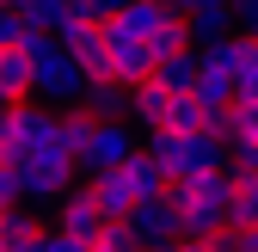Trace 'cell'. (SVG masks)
<instances>
[{
	"label": "cell",
	"instance_id": "cell-14",
	"mask_svg": "<svg viewBox=\"0 0 258 252\" xmlns=\"http://www.w3.org/2000/svg\"><path fill=\"white\" fill-rule=\"evenodd\" d=\"M92 203H99V215H105V222H129V215H136V191L123 184V172L92 178Z\"/></svg>",
	"mask_w": 258,
	"mask_h": 252
},
{
	"label": "cell",
	"instance_id": "cell-34",
	"mask_svg": "<svg viewBox=\"0 0 258 252\" xmlns=\"http://www.w3.org/2000/svg\"><path fill=\"white\" fill-rule=\"evenodd\" d=\"M55 7H86V0H55Z\"/></svg>",
	"mask_w": 258,
	"mask_h": 252
},
{
	"label": "cell",
	"instance_id": "cell-7",
	"mask_svg": "<svg viewBox=\"0 0 258 252\" xmlns=\"http://www.w3.org/2000/svg\"><path fill=\"white\" fill-rule=\"evenodd\" d=\"M136 154H142V142H136V130H129V123H99V142H92V154H86L80 172H92V178L123 172Z\"/></svg>",
	"mask_w": 258,
	"mask_h": 252
},
{
	"label": "cell",
	"instance_id": "cell-6",
	"mask_svg": "<svg viewBox=\"0 0 258 252\" xmlns=\"http://www.w3.org/2000/svg\"><path fill=\"white\" fill-rule=\"evenodd\" d=\"M105 37H111V80H117V86H148L154 68H160L154 49H148L142 37H129L123 25H105Z\"/></svg>",
	"mask_w": 258,
	"mask_h": 252
},
{
	"label": "cell",
	"instance_id": "cell-19",
	"mask_svg": "<svg viewBox=\"0 0 258 252\" xmlns=\"http://www.w3.org/2000/svg\"><path fill=\"white\" fill-rule=\"evenodd\" d=\"M234 228H246V234L258 228V178L240 166H234Z\"/></svg>",
	"mask_w": 258,
	"mask_h": 252
},
{
	"label": "cell",
	"instance_id": "cell-24",
	"mask_svg": "<svg viewBox=\"0 0 258 252\" xmlns=\"http://www.w3.org/2000/svg\"><path fill=\"white\" fill-rule=\"evenodd\" d=\"M25 203V172L13 160H0V209H19Z\"/></svg>",
	"mask_w": 258,
	"mask_h": 252
},
{
	"label": "cell",
	"instance_id": "cell-28",
	"mask_svg": "<svg viewBox=\"0 0 258 252\" xmlns=\"http://www.w3.org/2000/svg\"><path fill=\"white\" fill-rule=\"evenodd\" d=\"M234 92H240V99H258V43H252V55H246V68H240Z\"/></svg>",
	"mask_w": 258,
	"mask_h": 252
},
{
	"label": "cell",
	"instance_id": "cell-29",
	"mask_svg": "<svg viewBox=\"0 0 258 252\" xmlns=\"http://www.w3.org/2000/svg\"><path fill=\"white\" fill-rule=\"evenodd\" d=\"M43 252H92L86 240H68V234H43Z\"/></svg>",
	"mask_w": 258,
	"mask_h": 252
},
{
	"label": "cell",
	"instance_id": "cell-13",
	"mask_svg": "<svg viewBox=\"0 0 258 252\" xmlns=\"http://www.w3.org/2000/svg\"><path fill=\"white\" fill-rule=\"evenodd\" d=\"M19 172H25V203H61L74 178V166H19Z\"/></svg>",
	"mask_w": 258,
	"mask_h": 252
},
{
	"label": "cell",
	"instance_id": "cell-1",
	"mask_svg": "<svg viewBox=\"0 0 258 252\" xmlns=\"http://www.w3.org/2000/svg\"><path fill=\"white\" fill-rule=\"evenodd\" d=\"M0 160L13 166H74L61 148V117L43 105H13V117L0 123Z\"/></svg>",
	"mask_w": 258,
	"mask_h": 252
},
{
	"label": "cell",
	"instance_id": "cell-11",
	"mask_svg": "<svg viewBox=\"0 0 258 252\" xmlns=\"http://www.w3.org/2000/svg\"><path fill=\"white\" fill-rule=\"evenodd\" d=\"M129 117H136L148 136H154V130H166V117H172V92L160 86V80H148V86H129Z\"/></svg>",
	"mask_w": 258,
	"mask_h": 252
},
{
	"label": "cell",
	"instance_id": "cell-9",
	"mask_svg": "<svg viewBox=\"0 0 258 252\" xmlns=\"http://www.w3.org/2000/svg\"><path fill=\"white\" fill-rule=\"evenodd\" d=\"M184 25H190V43H197V49H215V43L240 37V25H234V0H203V7L190 13Z\"/></svg>",
	"mask_w": 258,
	"mask_h": 252
},
{
	"label": "cell",
	"instance_id": "cell-12",
	"mask_svg": "<svg viewBox=\"0 0 258 252\" xmlns=\"http://www.w3.org/2000/svg\"><path fill=\"white\" fill-rule=\"evenodd\" d=\"M80 111L99 117V123H129V86H117V80H92L86 99H80Z\"/></svg>",
	"mask_w": 258,
	"mask_h": 252
},
{
	"label": "cell",
	"instance_id": "cell-36",
	"mask_svg": "<svg viewBox=\"0 0 258 252\" xmlns=\"http://www.w3.org/2000/svg\"><path fill=\"white\" fill-rule=\"evenodd\" d=\"M160 252H172V246H160Z\"/></svg>",
	"mask_w": 258,
	"mask_h": 252
},
{
	"label": "cell",
	"instance_id": "cell-4",
	"mask_svg": "<svg viewBox=\"0 0 258 252\" xmlns=\"http://www.w3.org/2000/svg\"><path fill=\"white\" fill-rule=\"evenodd\" d=\"M184 215L197 209V215H221V222L234 228V166H215V172H197V178H184L166 191Z\"/></svg>",
	"mask_w": 258,
	"mask_h": 252
},
{
	"label": "cell",
	"instance_id": "cell-16",
	"mask_svg": "<svg viewBox=\"0 0 258 252\" xmlns=\"http://www.w3.org/2000/svg\"><path fill=\"white\" fill-rule=\"evenodd\" d=\"M123 184L136 191V203H154V197H166V191H172V178H166V172H160V166L148 160V148H142L136 160L123 166Z\"/></svg>",
	"mask_w": 258,
	"mask_h": 252
},
{
	"label": "cell",
	"instance_id": "cell-10",
	"mask_svg": "<svg viewBox=\"0 0 258 252\" xmlns=\"http://www.w3.org/2000/svg\"><path fill=\"white\" fill-rule=\"evenodd\" d=\"M68 55L80 61L86 80H111V37H105V25H86L80 37L68 43Z\"/></svg>",
	"mask_w": 258,
	"mask_h": 252
},
{
	"label": "cell",
	"instance_id": "cell-20",
	"mask_svg": "<svg viewBox=\"0 0 258 252\" xmlns=\"http://www.w3.org/2000/svg\"><path fill=\"white\" fill-rule=\"evenodd\" d=\"M166 130H172V136H203V130H209V111H203L197 99H172Z\"/></svg>",
	"mask_w": 258,
	"mask_h": 252
},
{
	"label": "cell",
	"instance_id": "cell-3",
	"mask_svg": "<svg viewBox=\"0 0 258 252\" xmlns=\"http://www.w3.org/2000/svg\"><path fill=\"white\" fill-rule=\"evenodd\" d=\"M148 160L166 172L172 184H184V178H197V172H215V166H228V142L221 136H172V130H154L148 136Z\"/></svg>",
	"mask_w": 258,
	"mask_h": 252
},
{
	"label": "cell",
	"instance_id": "cell-31",
	"mask_svg": "<svg viewBox=\"0 0 258 252\" xmlns=\"http://www.w3.org/2000/svg\"><path fill=\"white\" fill-rule=\"evenodd\" d=\"M172 252H215V240H178Z\"/></svg>",
	"mask_w": 258,
	"mask_h": 252
},
{
	"label": "cell",
	"instance_id": "cell-26",
	"mask_svg": "<svg viewBox=\"0 0 258 252\" xmlns=\"http://www.w3.org/2000/svg\"><path fill=\"white\" fill-rule=\"evenodd\" d=\"M129 7H136V0H86V7H80V13H86L92 25H117V19H123Z\"/></svg>",
	"mask_w": 258,
	"mask_h": 252
},
{
	"label": "cell",
	"instance_id": "cell-21",
	"mask_svg": "<svg viewBox=\"0 0 258 252\" xmlns=\"http://www.w3.org/2000/svg\"><path fill=\"white\" fill-rule=\"evenodd\" d=\"M148 49H154V61H172V55H184V49H190V25H184V19H172V25L160 31Z\"/></svg>",
	"mask_w": 258,
	"mask_h": 252
},
{
	"label": "cell",
	"instance_id": "cell-27",
	"mask_svg": "<svg viewBox=\"0 0 258 252\" xmlns=\"http://www.w3.org/2000/svg\"><path fill=\"white\" fill-rule=\"evenodd\" d=\"M234 25H240V37L258 43V0H234Z\"/></svg>",
	"mask_w": 258,
	"mask_h": 252
},
{
	"label": "cell",
	"instance_id": "cell-35",
	"mask_svg": "<svg viewBox=\"0 0 258 252\" xmlns=\"http://www.w3.org/2000/svg\"><path fill=\"white\" fill-rule=\"evenodd\" d=\"M252 252H258V228H252Z\"/></svg>",
	"mask_w": 258,
	"mask_h": 252
},
{
	"label": "cell",
	"instance_id": "cell-5",
	"mask_svg": "<svg viewBox=\"0 0 258 252\" xmlns=\"http://www.w3.org/2000/svg\"><path fill=\"white\" fill-rule=\"evenodd\" d=\"M129 228H136V240H142L148 252H160V246H178V240H184V209H178L172 197L136 203V215H129Z\"/></svg>",
	"mask_w": 258,
	"mask_h": 252
},
{
	"label": "cell",
	"instance_id": "cell-18",
	"mask_svg": "<svg viewBox=\"0 0 258 252\" xmlns=\"http://www.w3.org/2000/svg\"><path fill=\"white\" fill-rule=\"evenodd\" d=\"M0 92H7L13 105H25V92H31V55H25V43L0 49Z\"/></svg>",
	"mask_w": 258,
	"mask_h": 252
},
{
	"label": "cell",
	"instance_id": "cell-15",
	"mask_svg": "<svg viewBox=\"0 0 258 252\" xmlns=\"http://www.w3.org/2000/svg\"><path fill=\"white\" fill-rule=\"evenodd\" d=\"M197 74H203V55H197V49H184V55H172V61L154 68V80L166 86L172 99H190V92H197Z\"/></svg>",
	"mask_w": 258,
	"mask_h": 252
},
{
	"label": "cell",
	"instance_id": "cell-23",
	"mask_svg": "<svg viewBox=\"0 0 258 252\" xmlns=\"http://www.w3.org/2000/svg\"><path fill=\"white\" fill-rule=\"evenodd\" d=\"M258 142V99H240L234 105V130H228V148H246Z\"/></svg>",
	"mask_w": 258,
	"mask_h": 252
},
{
	"label": "cell",
	"instance_id": "cell-8",
	"mask_svg": "<svg viewBox=\"0 0 258 252\" xmlns=\"http://www.w3.org/2000/svg\"><path fill=\"white\" fill-rule=\"evenodd\" d=\"M55 234L86 240V246L105 234V215H99V203H92V184H86V191H68V197L55 203Z\"/></svg>",
	"mask_w": 258,
	"mask_h": 252
},
{
	"label": "cell",
	"instance_id": "cell-17",
	"mask_svg": "<svg viewBox=\"0 0 258 252\" xmlns=\"http://www.w3.org/2000/svg\"><path fill=\"white\" fill-rule=\"evenodd\" d=\"M92 142H99V117H86V111L61 117V148H68V160H74V166H86Z\"/></svg>",
	"mask_w": 258,
	"mask_h": 252
},
{
	"label": "cell",
	"instance_id": "cell-30",
	"mask_svg": "<svg viewBox=\"0 0 258 252\" xmlns=\"http://www.w3.org/2000/svg\"><path fill=\"white\" fill-rule=\"evenodd\" d=\"M234 166H240V172H258V142H246V148H234Z\"/></svg>",
	"mask_w": 258,
	"mask_h": 252
},
{
	"label": "cell",
	"instance_id": "cell-2",
	"mask_svg": "<svg viewBox=\"0 0 258 252\" xmlns=\"http://www.w3.org/2000/svg\"><path fill=\"white\" fill-rule=\"evenodd\" d=\"M25 55H31V92L37 99H49V105H74L80 111V99H86V74H80V61L61 49L49 31H25Z\"/></svg>",
	"mask_w": 258,
	"mask_h": 252
},
{
	"label": "cell",
	"instance_id": "cell-25",
	"mask_svg": "<svg viewBox=\"0 0 258 252\" xmlns=\"http://www.w3.org/2000/svg\"><path fill=\"white\" fill-rule=\"evenodd\" d=\"M25 31H31V25H25L19 7H0V49H19V43H25Z\"/></svg>",
	"mask_w": 258,
	"mask_h": 252
},
{
	"label": "cell",
	"instance_id": "cell-33",
	"mask_svg": "<svg viewBox=\"0 0 258 252\" xmlns=\"http://www.w3.org/2000/svg\"><path fill=\"white\" fill-rule=\"evenodd\" d=\"M7 117H13V99H7V92H0V123H7Z\"/></svg>",
	"mask_w": 258,
	"mask_h": 252
},
{
	"label": "cell",
	"instance_id": "cell-32",
	"mask_svg": "<svg viewBox=\"0 0 258 252\" xmlns=\"http://www.w3.org/2000/svg\"><path fill=\"white\" fill-rule=\"evenodd\" d=\"M166 7H172L178 19H190V13H197V7H203V0H166Z\"/></svg>",
	"mask_w": 258,
	"mask_h": 252
},
{
	"label": "cell",
	"instance_id": "cell-22",
	"mask_svg": "<svg viewBox=\"0 0 258 252\" xmlns=\"http://www.w3.org/2000/svg\"><path fill=\"white\" fill-rule=\"evenodd\" d=\"M92 252H148V246L136 240V228H129V222H105V234L92 240Z\"/></svg>",
	"mask_w": 258,
	"mask_h": 252
}]
</instances>
